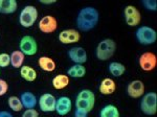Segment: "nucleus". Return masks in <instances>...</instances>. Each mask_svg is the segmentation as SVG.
<instances>
[{
	"label": "nucleus",
	"mask_w": 157,
	"mask_h": 117,
	"mask_svg": "<svg viewBox=\"0 0 157 117\" xmlns=\"http://www.w3.org/2000/svg\"><path fill=\"white\" fill-rule=\"evenodd\" d=\"M87 116H88V113H86V112L82 111V110H78V109H75V117H87Z\"/></svg>",
	"instance_id": "obj_31"
},
{
	"label": "nucleus",
	"mask_w": 157,
	"mask_h": 117,
	"mask_svg": "<svg viewBox=\"0 0 157 117\" xmlns=\"http://www.w3.org/2000/svg\"><path fill=\"white\" fill-rule=\"evenodd\" d=\"M57 98L50 93H43L38 100V106L44 113H52L56 110Z\"/></svg>",
	"instance_id": "obj_11"
},
{
	"label": "nucleus",
	"mask_w": 157,
	"mask_h": 117,
	"mask_svg": "<svg viewBox=\"0 0 157 117\" xmlns=\"http://www.w3.org/2000/svg\"><path fill=\"white\" fill-rule=\"evenodd\" d=\"M94 106H95V100H84V98H80L75 96V109H78V110H82L89 114L93 110Z\"/></svg>",
	"instance_id": "obj_22"
},
{
	"label": "nucleus",
	"mask_w": 157,
	"mask_h": 117,
	"mask_svg": "<svg viewBox=\"0 0 157 117\" xmlns=\"http://www.w3.org/2000/svg\"><path fill=\"white\" fill-rule=\"evenodd\" d=\"M38 28L41 32L46 35L54 34L58 29V20L52 15H45L40 19L38 23Z\"/></svg>",
	"instance_id": "obj_9"
},
{
	"label": "nucleus",
	"mask_w": 157,
	"mask_h": 117,
	"mask_svg": "<svg viewBox=\"0 0 157 117\" xmlns=\"http://www.w3.org/2000/svg\"><path fill=\"white\" fill-rule=\"evenodd\" d=\"M135 38L140 45L150 46L157 41V32L153 27L143 25L137 27L135 32Z\"/></svg>",
	"instance_id": "obj_3"
},
{
	"label": "nucleus",
	"mask_w": 157,
	"mask_h": 117,
	"mask_svg": "<svg viewBox=\"0 0 157 117\" xmlns=\"http://www.w3.org/2000/svg\"><path fill=\"white\" fill-rule=\"evenodd\" d=\"M39 17V12L34 6H25L19 14V23L24 28L34 26Z\"/></svg>",
	"instance_id": "obj_4"
},
{
	"label": "nucleus",
	"mask_w": 157,
	"mask_h": 117,
	"mask_svg": "<svg viewBox=\"0 0 157 117\" xmlns=\"http://www.w3.org/2000/svg\"><path fill=\"white\" fill-rule=\"evenodd\" d=\"M18 3L16 0H0V14L12 15L16 13Z\"/></svg>",
	"instance_id": "obj_20"
},
{
	"label": "nucleus",
	"mask_w": 157,
	"mask_h": 117,
	"mask_svg": "<svg viewBox=\"0 0 157 117\" xmlns=\"http://www.w3.org/2000/svg\"><path fill=\"white\" fill-rule=\"evenodd\" d=\"M124 17H125L126 24L130 27L139 26L141 22V13L136 6L129 4L124 9Z\"/></svg>",
	"instance_id": "obj_8"
},
{
	"label": "nucleus",
	"mask_w": 157,
	"mask_h": 117,
	"mask_svg": "<svg viewBox=\"0 0 157 117\" xmlns=\"http://www.w3.org/2000/svg\"><path fill=\"white\" fill-rule=\"evenodd\" d=\"M0 117H14L9 111H0Z\"/></svg>",
	"instance_id": "obj_33"
},
{
	"label": "nucleus",
	"mask_w": 157,
	"mask_h": 117,
	"mask_svg": "<svg viewBox=\"0 0 157 117\" xmlns=\"http://www.w3.org/2000/svg\"><path fill=\"white\" fill-rule=\"evenodd\" d=\"M9 84L6 80H3V78H0V97L1 96H4L6 94L9 92Z\"/></svg>",
	"instance_id": "obj_29"
},
{
	"label": "nucleus",
	"mask_w": 157,
	"mask_h": 117,
	"mask_svg": "<svg viewBox=\"0 0 157 117\" xmlns=\"http://www.w3.org/2000/svg\"><path fill=\"white\" fill-rule=\"evenodd\" d=\"M60 43L64 45L75 44V43L80 42L81 40V32L78 29L75 28H68L60 32L59 36H58Z\"/></svg>",
	"instance_id": "obj_12"
},
{
	"label": "nucleus",
	"mask_w": 157,
	"mask_h": 117,
	"mask_svg": "<svg viewBox=\"0 0 157 117\" xmlns=\"http://www.w3.org/2000/svg\"><path fill=\"white\" fill-rule=\"evenodd\" d=\"M57 2V0H40V3L44 4V6H52Z\"/></svg>",
	"instance_id": "obj_32"
},
{
	"label": "nucleus",
	"mask_w": 157,
	"mask_h": 117,
	"mask_svg": "<svg viewBox=\"0 0 157 117\" xmlns=\"http://www.w3.org/2000/svg\"><path fill=\"white\" fill-rule=\"evenodd\" d=\"M0 74H1V69H0Z\"/></svg>",
	"instance_id": "obj_34"
},
{
	"label": "nucleus",
	"mask_w": 157,
	"mask_h": 117,
	"mask_svg": "<svg viewBox=\"0 0 157 117\" xmlns=\"http://www.w3.org/2000/svg\"><path fill=\"white\" fill-rule=\"evenodd\" d=\"M21 117H39V112L36 109H26L23 111Z\"/></svg>",
	"instance_id": "obj_30"
},
{
	"label": "nucleus",
	"mask_w": 157,
	"mask_h": 117,
	"mask_svg": "<svg viewBox=\"0 0 157 117\" xmlns=\"http://www.w3.org/2000/svg\"><path fill=\"white\" fill-rule=\"evenodd\" d=\"M126 66L120 62H111L108 66V71L114 77H121L126 73Z\"/></svg>",
	"instance_id": "obj_23"
},
{
	"label": "nucleus",
	"mask_w": 157,
	"mask_h": 117,
	"mask_svg": "<svg viewBox=\"0 0 157 117\" xmlns=\"http://www.w3.org/2000/svg\"><path fill=\"white\" fill-rule=\"evenodd\" d=\"M100 22V13L93 6H85L78 11L75 24L78 32H90L94 29Z\"/></svg>",
	"instance_id": "obj_1"
},
{
	"label": "nucleus",
	"mask_w": 157,
	"mask_h": 117,
	"mask_svg": "<svg viewBox=\"0 0 157 117\" xmlns=\"http://www.w3.org/2000/svg\"><path fill=\"white\" fill-rule=\"evenodd\" d=\"M67 55L69 60L71 61L73 64H80L85 65V63L88 61V55L85 48L81 46H75L71 47L67 51Z\"/></svg>",
	"instance_id": "obj_13"
},
{
	"label": "nucleus",
	"mask_w": 157,
	"mask_h": 117,
	"mask_svg": "<svg viewBox=\"0 0 157 117\" xmlns=\"http://www.w3.org/2000/svg\"><path fill=\"white\" fill-rule=\"evenodd\" d=\"M7 105H9V108L11 109L13 112H21L24 109L23 105L21 103V100L18 96H10L9 100H7Z\"/></svg>",
	"instance_id": "obj_26"
},
{
	"label": "nucleus",
	"mask_w": 157,
	"mask_h": 117,
	"mask_svg": "<svg viewBox=\"0 0 157 117\" xmlns=\"http://www.w3.org/2000/svg\"><path fill=\"white\" fill-rule=\"evenodd\" d=\"M38 43L34 37L25 35L19 41V50L25 57H33L38 52Z\"/></svg>",
	"instance_id": "obj_6"
},
{
	"label": "nucleus",
	"mask_w": 157,
	"mask_h": 117,
	"mask_svg": "<svg viewBox=\"0 0 157 117\" xmlns=\"http://www.w3.org/2000/svg\"><path fill=\"white\" fill-rule=\"evenodd\" d=\"M10 57H11V66L13 68H18V69H20L24 65L25 55L19 49L12 51L10 53Z\"/></svg>",
	"instance_id": "obj_24"
},
{
	"label": "nucleus",
	"mask_w": 157,
	"mask_h": 117,
	"mask_svg": "<svg viewBox=\"0 0 157 117\" xmlns=\"http://www.w3.org/2000/svg\"><path fill=\"white\" fill-rule=\"evenodd\" d=\"M86 67L85 65H80V64H73L70 66L67 70V75L70 78H82L86 75Z\"/></svg>",
	"instance_id": "obj_21"
},
{
	"label": "nucleus",
	"mask_w": 157,
	"mask_h": 117,
	"mask_svg": "<svg viewBox=\"0 0 157 117\" xmlns=\"http://www.w3.org/2000/svg\"><path fill=\"white\" fill-rule=\"evenodd\" d=\"M100 117H121V113L116 106L106 105L101 109Z\"/></svg>",
	"instance_id": "obj_25"
},
{
	"label": "nucleus",
	"mask_w": 157,
	"mask_h": 117,
	"mask_svg": "<svg viewBox=\"0 0 157 117\" xmlns=\"http://www.w3.org/2000/svg\"><path fill=\"white\" fill-rule=\"evenodd\" d=\"M38 66L44 72H54L57 68V64L54 58L47 57V55H42L38 58Z\"/></svg>",
	"instance_id": "obj_17"
},
{
	"label": "nucleus",
	"mask_w": 157,
	"mask_h": 117,
	"mask_svg": "<svg viewBox=\"0 0 157 117\" xmlns=\"http://www.w3.org/2000/svg\"><path fill=\"white\" fill-rule=\"evenodd\" d=\"M72 110V101L67 96H61L56 103L55 112L60 116H66Z\"/></svg>",
	"instance_id": "obj_14"
},
{
	"label": "nucleus",
	"mask_w": 157,
	"mask_h": 117,
	"mask_svg": "<svg viewBox=\"0 0 157 117\" xmlns=\"http://www.w3.org/2000/svg\"><path fill=\"white\" fill-rule=\"evenodd\" d=\"M140 111L147 116H153L157 113V93H145L140 100Z\"/></svg>",
	"instance_id": "obj_5"
},
{
	"label": "nucleus",
	"mask_w": 157,
	"mask_h": 117,
	"mask_svg": "<svg viewBox=\"0 0 157 117\" xmlns=\"http://www.w3.org/2000/svg\"><path fill=\"white\" fill-rule=\"evenodd\" d=\"M116 89H117V86H116L115 81L111 77L103 78L100 86H98V91H100V93L105 96H109V95L114 94Z\"/></svg>",
	"instance_id": "obj_15"
},
{
	"label": "nucleus",
	"mask_w": 157,
	"mask_h": 117,
	"mask_svg": "<svg viewBox=\"0 0 157 117\" xmlns=\"http://www.w3.org/2000/svg\"><path fill=\"white\" fill-rule=\"evenodd\" d=\"M145 93H146V86L143 81L134 80L131 81L127 85V94L129 97L133 98V100L141 98Z\"/></svg>",
	"instance_id": "obj_10"
},
{
	"label": "nucleus",
	"mask_w": 157,
	"mask_h": 117,
	"mask_svg": "<svg viewBox=\"0 0 157 117\" xmlns=\"http://www.w3.org/2000/svg\"><path fill=\"white\" fill-rule=\"evenodd\" d=\"M70 84V77L67 74L60 73L54 76L52 80V85L56 90H64Z\"/></svg>",
	"instance_id": "obj_16"
},
{
	"label": "nucleus",
	"mask_w": 157,
	"mask_h": 117,
	"mask_svg": "<svg viewBox=\"0 0 157 117\" xmlns=\"http://www.w3.org/2000/svg\"><path fill=\"white\" fill-rule=\"evenodd\" d=\"M141 4L149 12H156L157 11V1L156 0H143Z\"/></svg>",
	"instance_id": "obj_28"
},
{
	"label": "nucleus",
	"mask_w": 157,
	"mask_h": 117,
	"mask_svg": "<svg viewBox=\"0 0 157 117\" xmlns=\"http://www.w3.org/2000/svg\"><path fill=\"white\" fill-rule=\"evenodd\" d=\"M19 73H20V76H21L24 81H26V82H29V83L35 82L38 77V73L36 69H34V68L29 65L22 66V67L20 68Z\"/></svg>",
	"instance_id": "obj_19"
},
{
	"label": "nucleus",
	"mask_w": 157,
	"mask_h": 117,
	"mask_svg": "<svg viewBox=\"0 0 157 117\" xmlns=\"http://www.w3.org/2000/svg\"><path fill=\"white\" fill-rule=\"evenodd\" d=\"M116 51V43L111 38L103 39L95 47V57L98 61L106 62L114 55Z\"/></svg>",
	"instance_id": "obj_2"
},
{
	"label": "nucleus",
	"mask_w": 157,
	"mask_h": 117,
	"mask_svg": "<svg viewBox=\"0 0 157 117\" xmlns=\"http://www.w3.org/2000/svg\"><path fill=\"white\" fill-rule=\"evenodd\" d=\"M138 66L144 72H152L157 67V55L152 51L143 52L138 58Z\"/></svg>",
	"instance_id": "obj_7"
},
{
	"label": "nucleus",
	"mask_w": 157,
	"mask_h": 117,
	"mask_svg": "<svg viewBox=\"0 0 157 117\" xmlns=\"http://www.w3.org/2000/svg\"><path fill=\"white\" fill-rule=\"evenodd\" d=\"M9 66H11V57L9 53L1 52L0 53V69L7 68Z\"/></svg>",
	"instance_id": "obj_27"
},
{
	"label": "nucleus",
	"mask_w": 157,
	"mask_h": 117,
	"mask_svg": "<svg viewBox=\"0 0 157 117\" xmlns=\"http://www.w3.org/2000/svg\"><path fill=\"white\" fill-rule=\"evenodd\" d=\"M20 100L23 105L24 109H35V107L38 105V98L34 93L29 91H25L20 95Z\"/></svg>",
	"instance_id": "obj_18"
}]
</instances>
